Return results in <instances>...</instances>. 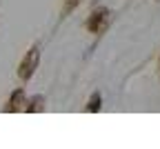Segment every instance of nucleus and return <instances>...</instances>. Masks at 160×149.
Masks as SVG:
<instances>
[{
    "label": "nucleus",
    "mask_w": 160,
    "mask_h": 149,
    "mask_svg": "<svg viewBox=\"0 0 160 149\" xmlns=\"http://www.w3.org/2000/svg\"><path fill=\"white\" fill-rule=\"evenodd\" d=\"M38 60H40V51H38V47H31V49L27 51L25 60L20 62V69H18V76L22 78V80H29V78L33 76L36 67H38Z\"/></svg>",
    "instance_id": "f257e3e1"
},
{
    "label": "nucleus",
    "mask_w": 160,
    "mask_h": 149,
    "mask_svg": "<svg viewBox=\"0 0 160 149\" xmlns=\"http://www.w3.org/2000/svg\"><path fill=\"white\" fill-rule=\"evenodd\" d=\"M107 23H109V11L107 9H96L91 13V18L87 20V29L91 33H102L105 27H107Z\"/></svg>",
    "instance_id": "f03ea898"
},
{
    "label": "nucleus",
    "mask_w": 160,
    "mask_h": 149,
    "mask_svg": "<svg viewBox=\"0 0 160 149\" xmlns=\"http://www.w3.org/2000/svg\"><path fill=\"white\" fill-rule=\"evenodd\" d=\"M98 109H100V94H93L87 105V111H98Z\"/></svg>",
    "instance_id": "7ed1b4c3"
},
{
    "label": "nucleus",
    "mask_w": 160,
    "mask_h": 149,
    "mask_svg": "<svg viewBox=\"0 0 160 149\" xmlns=\"http://www.w3.org/2000/svg\"><path fill=\"white\" fill-rule=\"evenodd\" d=\"M78 5H80V0H65V13L73 11V9H76Z\"/></svg>",
    "instance_id": "20e7f679"
}]
</instances>
